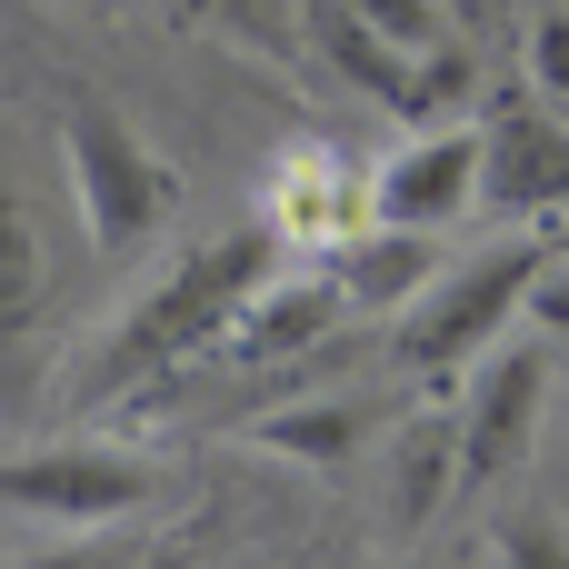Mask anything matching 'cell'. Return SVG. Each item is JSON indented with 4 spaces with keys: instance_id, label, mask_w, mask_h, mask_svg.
<instances>
[{
    "instance_id": "6da1fadb",
    "label": "cell",
    "mask_w": 569,
    "mask_h": 569,
    "mask_svg": "<svg viewBox=\"0 0 569 569\" xmlns=\"http://www.w3.org/2000/svg\"><path fill=\"white\" fill-rule=\"evenodd\" d=\"M290 250H280V230L250 210V220H230V230H210V240H190L110 330H100V350H90V370H80V390L90 400H130V390H150V380H170L180 360H210L220 350V330H230V310L280 270Z\"/></svg>"
},
{
    "instance_id": "7a4b0ae2",
    "label": "cell",
    "mask_w": 569,
    "mask_h": 569,
    "mask_svg": "<svg viewBox=\"0 0 569 569\" xmlns=\"http://www.w3.org/2000/svg\"><path fill=\"white\" fill-rule=\"evenodd\" d=\"M550 260V220H510V240L430 270L400 310H390V360L410 380H460L490 340L520 330V300H530V270Z\"/></svg>"
},
{
    "instance_id": "3957f363",
    "label": "cell",
    "mask_w": 569,
    "mask_h": 569,
    "mask_svg": "<svg viewBox=\"0 0 569 569\" xmlns=\"http://www.w3.org/2000/svg\"><path fill=\"white\" fill-rule=\"evenodd\" d=\"M60 180H70V210H80V240L100 260H130L150 250L170 220H180V170L100 100H70L60 110Z\"/></svg>"
},
{
    "instance_id": "277c9868",
    "label": "cell",
    "mask_w": 569,
    "mask_h": 569,
    "mask_svg": "<svg viewBox=\"0 0 569 569\" xmlns=\"http://www.w3.org/2000/svg\"><path fill=\"white\" fill-rule=\"evenodd\" d=\"M550 390H560V350L550 340H490L470 370H460V490H500L530 470V440L550 420Z\"/></svg>"
},
{
    "instance_id": "5b68a950",
    "label": "cell",
    "mask_w": 569,
    "mask_h": 569,
    "mask_svg": "<svg viewBox=\"0 0 569 569\" xmlns=\"http://www.w3.org/2000/svg\"><path fill=\"white\" fill-rule=\"evenodd\" d=\"M480 220H569V110L540 90H490L480 110Z\"/></svg>"
},
{
    "instance_id": "8992f818",
    "label": "cell",
    "mask_w": 569,
    "mask_h": 569,
    "mask_svg": "<svg viewBox=\"0 0 569 569\" xmlns=\"http://www.w3.org/2000/svg\"><path fill=\"white\" fill-rule=\"evenodd\" d=\"M150 500H160V470L130 450H100V440H50V450L0 460V510L50 520V530H110Z\"/></svg>"
},
{
    "instance_id": "52a82bcc",
    "label": "cell",
    "mask_w": 569,
    "mask_h": 569,
    "mask_svg": "<svg viewBox=\"0 0 569 569\" xmlns=\"http://www.w3.org/2000/svg\"><path fill=\"white\" fill-rule=\"evenodd\" d=\"M370 220L400 230H460L480 220V120H420L370 160Z\"/></svg>"
},
{
    "instance_id": "ba28073f",
    "label": "cell",
    "mask_w": 569,
    "mask_h": 569,
    "mask_svg": "<svg viewBox=\"0 0 569 569\" xmlns=\"http://www.w3.org/2000/svg\"><path fill=\"white\" fill-rule=\"evenodd\" d=\"M340 320H350L340 280H330L320 260H280V270L230 310L220 360H240V370H300L310 350H330V340H340Z\"/></svg>"
},
{
    "instance_id": "9c48e42d",
    "label": "cell",
    "mask_w": 569,
    "mask_h": 569,
    "mask_svg": "<svg viewBox=\"0 0 569 569\" xmlns=\"http://www.w3.org/2000/svg\"><path fill=\"white\" fill-rule=\"evenodd\" d=\"M40 310H50V240H40V200H30V180L10 160V130H0V410L30 380Z\"/></svg>"
},
{
    "instance_id": "30bf717a",
    "label": "cell",
    "mask_w": 569,
    "mask_h": 569,
    "mask_svg": "<svg viewBox=\"0 0 569 569\" xmlns=\"http://www.w3.org/2000/svg\"><path fill=\"white\" fill-rule=\"evenodd\" d=\"M260 220L280 230L290 260H310V250H330L340 230L370 220V170H340V150H290L260 190Z\"/></svg>"
},
{
    "instance_id": "8fae6325",
    "label": "cell",
    "mask_w": 569,
    "mask_h": 569,
    "mask_svg": "<svg viewBox=\"0 0 569 569\" xmlns=\"http://www.w3.org/2000/svg\"><path fill=\"white\" fill-rule=\"evenodd\" d=\"M330 280H340V300H350V320H390L430 270H440V230H400V220H360V230H340L330 250H310Z\"/></svg>"
},
{
    "instance_id": "7c38bea8",
    "label": "cell",
    "mask_w": 569,
    "mask_h": 569,
    "mask_svg": "<svg viewBox=\"0 0 569 569\" xmlns=\"http://www.w3.org/2000/svg\"><path fill=\"white\" fill-rule=\"evenodd\" d=\"M380 440H390V490H380V510H390V530L410 540V530H430V520L460 500V420H450V410H420V420H390Z\"/></svg>"
},
{
    "instance_id": "4fadbf2b",
    "label": "cell",
    "mask_w": 569,
    "mask_h": 569,
    "mask_svg": "<svg viewBox=\"0 0 569 569\" xmlns=\"http://www.w3.org/2000/svg\"><path fill=\"white\" fill-rule=\"evenodd\" d=\"M380 430H390V410H380V400H350V390H330V400H290V410L250 420V440H260L270 460H300V470H320V480H340Z\"/></svg>"
},
{
    "instance_id": "5bb4252c",
    "label": "cell",
    "mask_w": 569,
    "mask_h": 569,
    "mask_svg": "<svg viewBox=\"0 0 569 569\" xmlns=\"http://www.w3.org/2000/svg\"><path fill=\"white\" fill-rule=\"evenodd\" d=\"M140 10H170V20H190V30H220V40H240V50H270V60L300 50L290 0H140Z\"/></svg>"
},
{
    "instance_id": "9a60e30c",
    "label": "cell",
    "mask_w": 569,
    "mask_h": 569,
    "mask_svg": "<svg viewBox=\"0 0 569 569\" xmlns=\"http://www.w3.org/2000/svg\"><path fill=\"white\" fill-rule=\"evenodd\" d=\"M520 90H540L550 110H569V0H540L520 20Z\"/></svg>"
},
{
    "instance_id": "2e32d148",
    "label": "cell",
    "mask_w": 569,
    "mask_h": 569,
    "mask_svg": "<svg viewBox=\"0 0 569 569\" xmlns=\"http://www.w3.org/2000/svg\"><path fill=\"white\" fill-rule=\"evenodd\" d=\"M520 320H530V330H540V340L569 360V240H550V260L530 270V300H520Z\"/></svg>"
},
{
    "instance_id": "e0dca14e",
    "label": "cell",
    "mask_w": 569,
    "mask_h": 569,
    "mask_svg": "<svg viewBox=\"0 0 569 569\" xmlns=\"http://www.w3.org/2000/svg\"><path fill=\"white\" fill-rule=\"evenodd\" d=\"M490 550H500V560H569V530L560 520H500Z\"/></svg>"
},
{
    "instance_id": "ac0fdd59",
    "label": "cell",
    "mask_w": 569,
    "mask_h": 569,
    "mask_svg": "<svg viewBox=\"0 0 569 569\" xmlns=\"http://www.w3.org/2000/svg\"><path fill=\"white\" fill-rule=\"evenodd\" d=\"M560 400H569V360H560Z\"/></svg>"
}]
</instances>
